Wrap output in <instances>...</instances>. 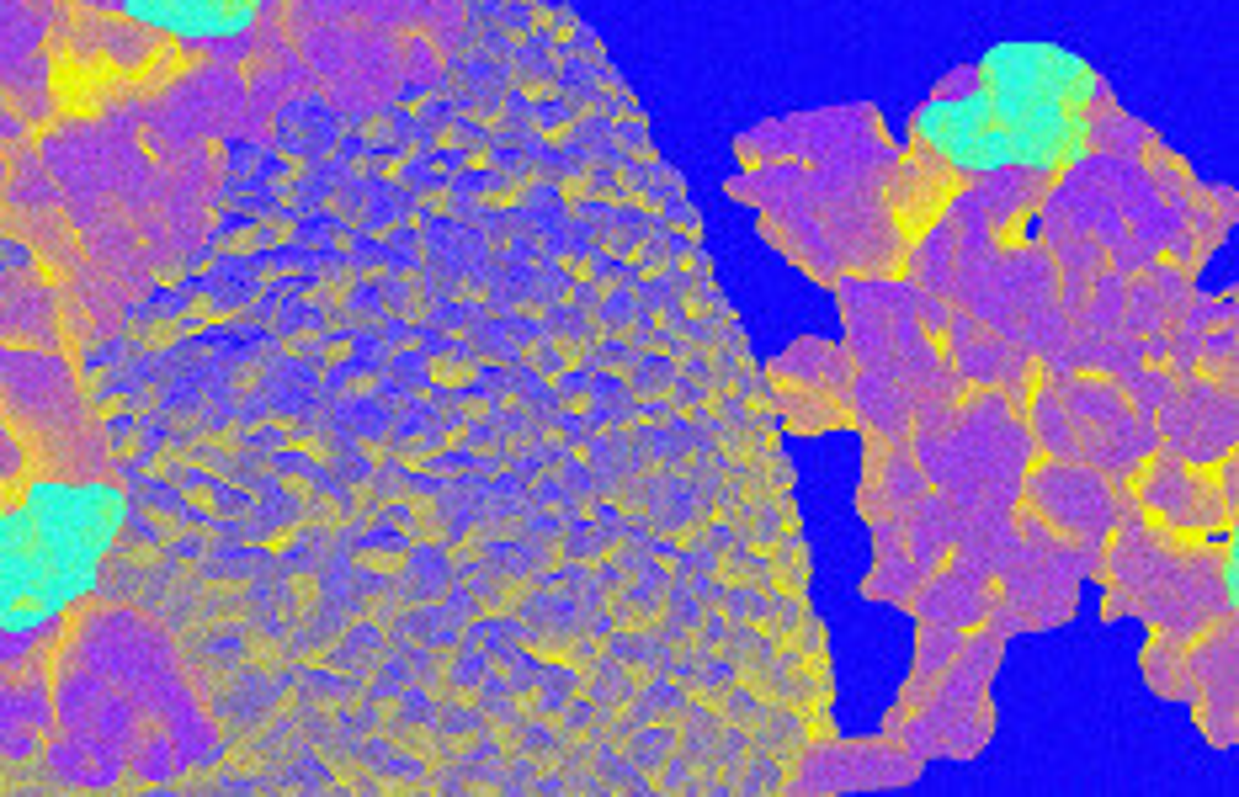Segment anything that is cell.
I'll return each mask as SVG.
<instances>
[{"instance_id":"cell-1","label":"cell","mask_w":1239,"mask_h":797,"mask_svg":"<svg viewBox=\"0 0 1239 797\" xmlns=\"http://www.w3.org/2000/svg\"><path fill=\"white\" fill-rule=\"evenodd\" d=\"M128 527V495L96 479H43L0 511V633L32 638L70 617L96 590L117 537Z\"/></svg>"},{"instance_id":"cell-2","label":"cell","mask_w":1239,"mask_h":797,"mask_svg":"<svg viewBox=\"0 0 1239 797\" xmlns=\"http://www.w3.org/2000/svg\"><path fill=\"white\" fill-rule=\"evenodd\" d=\"M915 139L968 176L995 171H1059L1085 149V112L1006 101L995 91L936 96L915 112Z\"/></svg>"},{"instance_id":"cell-3","label":"cell","mask_w":1239,"mask_h":797,"mask_svg":"<svg viewBox=\"0 0 1239 797\" xmlns=\"http://www.w3.org/2000/svg\"><path fill=\"white\" fill-rule=\"evenodd\" d=\"M979 86L1006 101H1043V107H1075L1096 96V70L1059 43H995L979 59Z\"/></svg>"},{"instance_id":"cell-4","label":"cell","mask_w":1239,"mask_h":797,"mask_svg":"<svg viewBox=\"0 0 1239 797\" xmlns=\"http://www.w3.org/2000/svg\"><path fill=\"white\" fill-rule=\"evenodd\" d=\"M128 22L176 43H229L256 27L266 0H117Z\"/></svg>"}]
</instances>
